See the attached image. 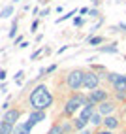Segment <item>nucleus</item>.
I'll return each mask as SVG.
<instances>
[{
  "label": "nucleus",
  "mask_w": 126,
  "mask_h": 134,
  "mask_svg": "<svg viewBox=\"0 0 126 134\" xmlns=\"http://www.w3.org/2000/svg\"><path fill=\"white\" fill-rule=\"evenodd\" d=\"M30 104H32L34 110H45V108H49V106L53 104V96L47 91L45 85L36 87L34 91L30 93Z\"/></svg>",
  "instance_id": "1"
},
{
  "label": "nucleus",
  "mask_w": 126,
  "mask_h": 134,
  "mask_svg": "<svg viewBox=\"0 0 126 134\" xmlns=\"http://www.w3.org/2000/svg\"><path fill=\"white\" fill-rule=\"evenodd\" d=\"M85 96L83 94H75V96H71L70 100L66 102V113H75L81 106H85Z\"/></svg>",
  "instance_id": "2"
},
{
  "label": "nucleus",
  "mask_w": 126,
  "mask_h": 134,
  "mask_svg": "<svg viewBox=\"0 0 126 134\" xmlns=\"http://www.w3.org/2000/svg\"><path fill=\"white\" fill-rule=\"evenodd\" d=\"M83 74L85 72H81V70H71V72L68 74V87L70 89H79L81 85H83Z\"/></svg>",
  "instance_id": "3"
},
{
  "label": "nucleus",
  "mask_w": 126,
  "mask_h": 134,
  "mask_svg": "<svg viewBox=\"0 0 126 134\" xmlns=\"http://www.w3.org/2000/svg\"><path fill=\"white\" fill-rule=\"evenodd\" d=\"M98 83H100V76L94 74V72H85L83 74V85L81 87H85V89H96Z\"/></svg>",
  "instance_id": "4"
},
{
  "label": "nucleus",
  "mask_w": 126,
  "mask_h": 134,
  "mask_svg": "<svg viewBox=\"0 0 126 134\" xmlns=\"http://www.w3.org/2000/svg\"><path fill=\"white\" fill-rule=\"evenodd\" d=\"M109 81L113 83L115 91H126V76H121V74H109Z\"/></svg>",
  "instance_id": "5"
},
{
  "label": "nucleus",
  "mask_w": 126,
  "mask_h": 134,
  "mask_svg": "<svg viewBox=\"0 0 126 134\" xmlns=\"http://www.w3.org/2000/svg\"><path fill=\"white\" fill-rule=\"evenodd\" d=\"M34 127V125L30 121H26V123H21V125H17V127L13 129L11 134H30V129Z\"/></svg>",
  "instance_id": "6"
},
{
  "label": "nucleus",
  "mask_w": 126,
  "mask_h": 134,
  "mask_svg": "<svg viewBox=\"0 0 126 134\" xmlns=\"http://www.w3.org/2000/svg\"><path fill=\"white\" fill-rule=\"evenodd\" d=\"M105 91H102V89H100V91H92L91 93V96H88V100H91L92 104H100V102H104L105 100Z\"/></svg>",
  "instance_id": "7"
},
{
  "label": "nucleus",
  "mask_w": 126,
  "mask_h": 134,
  "mask_svg": "<svg viewBox=\"0 0 126 134\" xmlns=\"http://www.w3.org/2000/svg\"><path fill=\"white\" fill-rule=\"evenodd\" d=\"M19 117H21V111H19V110H10V111H6L4 121H6V123H10V125H13Z\"/></svg>",
  "instance_id": "8"
},
{
  "label": "nucleus",
  "mask_w": 126,
  "mask_h": 134,
  "mask_svg": "<svg viewBox=\"0 0 126 134\" xmlns=\"http://www.w3.org/2000/svg\"><path fill=\"white\" fill-rule=\"evenodd\" d=\"M43 119H45V113H43V110H36V111L30 115V119H28V121H30L32 125H36V123H41Z\"/></svg>",
  "instance_id": "9"
},
{
  "label": "nucleus",
  "mask_w": 126,
  "mask_h": 134,
  "mask_svg": "<svg viewBox=\"0 0 126 134\" xmlns=\"http://www.w3.org/2000/svg\"><path fill=\"white\" fill-rule=\"evenodd\" d=\"M113 108H115V104H113V102H107V100L100 102V113H111Z\"/></svg>",
  "instance_id": "10"
},
{
  "label": "nucleus",
  "mask_w": 126,
  "mask_h": 134,
  "mask_svg": "<svg viewBox=\"0 0 126 134\" xmlns=\"http://www.w3.org/2000/svg\"><path fill=\"white\" fill-rule=\"evenodd\" d=\"M11 132H13V125L6 123V121L0 123V134H11Z\"/></svg>",
  "instance_id": "11"
},
{
  "label": "nucleus",
  "mask_w": 126,
  "mask_h": 134,
  "mask_svg": "<svg viewBox=\"0 0 126 134\" xmlns=\"http://www.w3.org/2000/svg\"><path fill=\"white\" fill-rule=\"evenodd\" d=\"M13 13V6H6L2 12H0V19H8V17H10Z\"/></svg>",
  "instance_id": "12"
},
{
  "label": "nucleus",
  "mask_w": 126,
  "mask_h": 134,
  "mask_svg": "<svg viewBox=\"0 0 126 134\" xmlns=\"http://www.w3.org/2000/svg\"><path fill=\"white\" fill-rule=\"evenodd\" d=\"M104 123H105V127H107V129H115L117 125H119V121H117L115 117H107Z\"/></svg>",
  "instance_id": "13"
},
{
  "label": "nucleus",
  "mask_w": 126,
  "mask_h": 134,
  "mask_svg": "<svg viewBox=\"0 0 126 134\" xmlns=\"http://www.w3.org/2000/svg\"><path fill=\"white\" fill-rule=\"evenodd\" d=\"M88 121H91L92 125H100V123H104V121H102V113H92Z\"/></svg>",
  "instance_id": "14"
},
{
  "label": "nucleus",
  "mask_w": 126,
  "mask_h": 134,
  "mask_svg": "<svg viewBox=\"0 0 126 134\" xmlns=\"http://www.w3.org/2000/svg\"><path fill=\"white\" fill-rule=\"evenodd\" d=\"M100 53H117V47H115V43H113V46H105V47H100Z\"/></svg>",
  "instance_id": "15"
},
{
  "label": "nucleus",
  "mask_w": 126,
  "mask_h": 134,
  "mask_svg": "<svg viewBox=\"0 0 126 134\" xmlns=\"http://www.w3.org/2000/svg\"><path fill=\"white\" fill-rule=\"evenodd\" d=\"M87 123H88V121H85V119H81V117H79V119L75 121V127H77V129H81V130H83V129L87 127Z\"/></svg>",
  "instance_id": "16"
},
{
  "label": "nucleus",
  "mask_w": 126,
  "mask_h": 134,
  "mask_svg": "<svg viewBox=\"0 0 126 134\" xmlns=\"http://www.w3.org/2000/svg\"><path fill=\"white\" fill-rule=\"evenodd\" d=\"M49 134H64V130H62V127H58V125H55L51 130H49Z\"/></svg>",
  "instance_id": "17"
},
{
  "label": "nucleus",
  "mask_w": 126,
  "mask_h": 134,
  "mask_svg": "<svg viewBox=\"0 0 126 134\" xmlns=\"http://www.w3.org/2000/svg\"><path fill=\"white\" fill-rule=\"evenodd\" d=\"M15 34H17V21H13V25H11V30H10V38H15Z\"/></svg>",
  "instance_id": "18"
},
{
  "label": "nucleus",
  "mask_w": 126,
  "mask_h": 134,
  "mask_svg": "<svg viewBox=\"0 0 126 134\" xmlns=\"http://www.w3.org/2000/svg\"><path fill=\"white\" fill-rule=\"evenodd\" d=\"M88 43H91V46H98V43H102V38H100V36L91 38V40H88Z\"/></svg>",
  "instance_id": "19"
},
{
  "label": "nucleus",
  "mask_w": 126,
  "mask_h": 134,
  "mask_svg": "<svg viewBox=\"0 0 126 134\" xmlns=\"http://www.w3.org/2000/svg\"><path fill=\"white\" fill-rule=\"evenodd\" d=\"M74 25H75V26H81V25H83V19H81V17H77V19L74 21Z\"/></svg>",
  "instance_id": "20"
},
{
  "label": "nucleus",
  "mask_w": 126,
  "mask_h": 134,
  "mask_svg": "<svg viewBox=\"0 0 126 134\" xmlns=\"http://www.w3.org/2000/svg\"><path fill=\"white\" fill-rule=\"evenodd\" d=\"M88 12H91V10H88V8H81V15H87Z\"/></svg>",
  "instance_id": "21"
},
{
  "label": "nucleus",
  "mask_w": 126,
  "mask_h": 134,
  "mask_svg": "<svg viewBox=\"0 0 126 134\" xmlns=\"http://www.w3.org/2000/svg\"><path fill=\"white\" fill-rule=\"evenodd\" d=\"M0 79H6V70H0Z\"/></svg>",
  "instance_id": "22"
},
{
  "label": "nucleus",
  "mask_w": 126,
  "mask_h": 134,
  "mask_svg": "<svg viewBox=\"0 0 126 134\" xmlns=\"http://www.w3.org/2000/svg\"><path fill=\"white\" fill-rule=\"evenodd\" d=\"M96 134H111L109 130H102V132H96Z\"/></svg>",
  "instance_id": "23"
},
{
  "label": "nucleus",
  "mask_w": 126,
  "mask_h": 134,
  "mask_svg": "<svg viewBox=\"0 0 126 134\" xmlns=\"http://www.w3.org/2000/svg\"><path fill=\"white\" fill-rule=\"evenodd\" d=\"M79 134H91V132H88V130H87V129H85V130H81V132H79Z\"/></svg>",
  "instance_id": "24"
},
{
  "label": "nucleus",
  "mask_w": 126,
  "mask_h": 134,
  "mask_svg": "<svg viewBox=\"0 0 126 134\" xmlns=\"http://www.w3.org/2000/svg\"><path fill=\"white\" fill-rule=\"evenodd\" d=\"M119 26H121V29H124V30H126V23H121Z\"/></svg>",
  "instance_id": "25"
},
{
  "label": "nucleus",
  "mask_w": 126,
  "mask_h": 134,
  "mask_svg": "<svg viewBox=\"0 0 126 134\" xmlns=\"http://www.w3.org/2000/svg\"><path fill=\"white\" fill-rule=\"evenodd\" d=\"M13 2H19V0H13Z\"/></svg>",
  "instance_id": "26"
}]
</instances>
